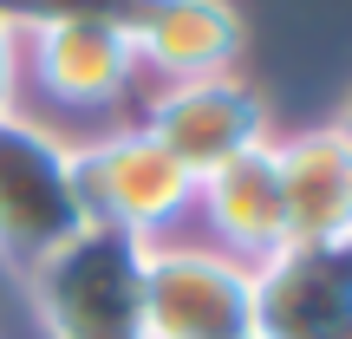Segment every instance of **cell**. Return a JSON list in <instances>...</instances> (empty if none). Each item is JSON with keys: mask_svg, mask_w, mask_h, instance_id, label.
Wrapping results in <instances>:
<instances>
[{"mask_svg": "<svg viewBox=\"0 0 352 339\" xmlns=\"http://www.w3.org/2000/svg\"><path fill=\"white\" fill-rule=\"evenodd\" d=\"M144 267H151L144 235L85 222L59 254L26 274L46 339H144Z\"/></svg>", "mask_w": 352, "mask_h": 339, "instance_id": "1", "label": "cell"}, {"mask_svg": "<svg viewBox=\"0 0 352 339\" xmlns=\"http://www.w3.org/2000/svg\"><path fill=\"white\" fill-rule=\"evenodd\" d=\"M78 228H85V209L72 189V144L7 111L0 118V261L26 281Z\"/></svg>", "mask_w": 352, "mask_h": 339, "instance_id": "2", "label": "cell"}, {"mask_svg": "<svg viewBox=\"0 0 352 339\" xmlns=\"http://www.w3.org/2000/svg\"><path fill=\"white\" fill-rule=\"evenodd\" d=\"M72 189L85 222H111L151 241L157 228H170L176 215L196 202V176H189L151 131H118L104 144L72 151Z\"/></svg>", "mask_w": 352, "mask_h": 339, "instance_id": "3", "label": "cell"}, {"mask_svg": "<svg viewBox=\"0 0 352 339\" xmlns=\"http://www.w3.org/2000/svg\"><path fill=\"white\" fill-rule=\"evenodd\" d=\"M254 333V267L209 248H151L144 339H241Z\"/></svg>", "mask_w": 352, "mask_h": 339, "instance_id": "4", "label": "cell"}, {"mask_svg": "<svg viewBox=\"0 0 352 339\" xmlns=\"http://www.w3.org/2000/svg\"><path fill=\"white\" fill-rule=\"evenodd\" d=\"M144 131L202 183L209 170H222V164H235L241 151L267 144V105H261L254 85H241V78H228V72L183 78V85H170L164 98H157V111H151Z\"/></svg>", "mask_w": 352, "mask_h": 339, "instance_id": "5", "label": "cell"}, {"mask_svg": "<svg viewBox=\"0 0 352 339\" xmlns=\"http://www.w3.org/2000/svg\"><path fill=\"white\" fill-rule=\"evenodd\" d=\"M261 339H352V248H287L254 267Z\"/></svg>", "mask_w": 352, "mask_h": 339, "instance_id": "6", "label": "cell"}, {"mask_svg": "<svg viewBox=\"0 0 352 339\" xmlns=\"http://www.w3.org/2000/svg\"><path fill=\"white\" fill-rule=\"evenodd\" d=\"M196 202L209 215V228L222 235V254L248 267H267L274 254H287V196H280V151L254 144L235 164L209 170L196 183Z\"/></svg>", "mask_w": 352, "mask_h": 339, "instance_id": "7", "label": "cell"}, {"mask_svg": "<svg viewBox=\"0 0 352 339\" xmlns=\"http://www.w3.org/2000/svg\"><path fill=\"white\" fill-rule=\"evenodd\" d=\"M280 151V196H287L294 248H352V151L340 131H300Z\"/></svg>", "mask_w": 352, "mask_h": 339, "instance_id": "8", "label": "cell"}, {"mask_svg": "<svg viewBox=\"0 0 352 339\" xmlns=\"http://www.w3.org/2000/svg\"><path fill=\"white\" fill-rule=\"evenodd\" d=\"M144 65L183 78H215L241 52V13L228 0H151V20L131 39Z\"/></svg>", "mask_w": 352, "mask_h": 339, "instance_id": "9", "label": "cell"}, {"mask_svg": "<svg viewBox=\"0 0 352 339\" xmlns=\"http://www.w3.org/2000/svg\"><path fill=\"white\" fill-rule=\"evenodd\" d=\"M33 39V72L39 85L52 91V98L65 105H104L124 91L131 65H138V52H131L124 33H111V26H39Z\"/></svg>", "mask_w": 352, "mask_h": 339, "instance_id": "10", "label": "cell"}, {"mask_svg": "<svg viewBox=\"0 0 352 339\" xmlns=\"http://www.w3.org/2000/svg\"><path fill=\"white\" fill-rule=\"evenodd\" d=\"M13 72H20V33L0 20V118L13 111Z\"/></svg>", "mask_w": 352, "mask_h": 339, "instance_id": "11", "label": "cell"}, {"mask_svg": "<svg viewBox=\"0 0 352 339\" xmlns=\"http://www.w3.org/2000/svg\"><path fill=\"white\" fill-rule=\"evenodd\" d=\"M333 131H340V138H346V151H352V98H346V118H340Z\"/></svg>", "mask_w": 352, "mask_h": 339, "instance_id": "12", "label": "cell"}, {"mask_svg": "<svg viewBox=\"0 0 352 339\" xmlns=\"http://www.w3.org/2000/svg\"><path fill=\"white\" fill-rule=\"evenodd\" d=\"M241 339H261V333H241Z\"/></svg>", "mask_w": 352, "mask_h": 339, "instance_id": "13", "label": "cell"}]
</instances>
